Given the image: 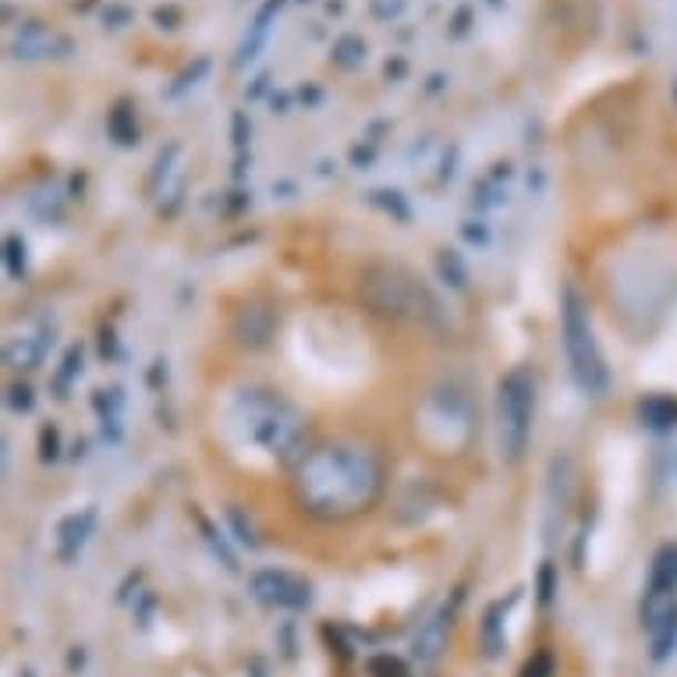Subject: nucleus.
I'll list each match as a JSON object with an SVG mask.
<instances>
[{
    "label": "nucleus",
    "instance_id": "1",
    "mask_svg": "<svg viewBox=\"0 0 677 677\" xmlns=\"http://www.w3.org/2000/svg\"><path fill=\"white\" fill-rule=\"evenodd\" d=\"M295 501L316 519L341 522L362 514L383 493V469L359 443H327L295 465Z\"/></svg>",
    "mask_w": 677,
    "mask_h": 677
},
{
    "label": "nucleus",
    "instance_id": "2",
    "mask_svg": "<svg viewBox=\"0 0 677 677\" xmlns=\"http://www.w3.org/2000/svg\"><path fill=\"white\" fill-rule=\"evenodd\" d=\"M227 425L245 443H253L266 458L284 461V465H298L306 458V437L309 422L298 408L263 387L238 390L227 404Z\"/></svg>",
    "mask_w": 677,
    "mask_h": 677
},
{
    "label": "nucleus",
    "instance_id": "3",
    "mask_svg": "<svg viewBox=\"0 0 677 677\" xmlns=\"http://www.w3.org/2000/svg\"><path fill=\"white\" fill-rule=\"evenodd\" d=\"M359 295L362 301L387 319H401V324L419 327H440L443 306L416 270L401 263H369L359 274Z\"/></svg>",
    "mask_w": 677,
    "mask_h": 677
},
{
    "label": "nucleus",
    "instance_id": "4",
    "mask_svg": "<svg viewBox=\"0 0 677 677\" xmlns=\"http://www.w3.org/2000/svg\"><path fill=\"white\" fill-rule=\"evenodd\" d=\"M561 341H564V355L567 366H572V380L578 383V390L585 398H603L611 390V369L607 359H603L596 330L589 324V309H585L582 295L564 284L561 291Z\"/></svg>",
    "mask_w": 677,
    "mask_h": 677
},
{
    "label": "nucleus",
    "instance_id": "5",
    "mask_svg": "<svg viewBox=\"0 0 677 677\" xmlns=\"http://www.w3.org/2000/svg\"><path fill=\"white\" fill-rule=\"evenodd\" d=\"M532 412H536V383L529 369H511L496 387V443L507 465L522 461L532 437Z\"/></svg>",
    "mask_w": 677,
    "mask_h": 677
},
{
    "label": "nucleus",
    "instance_id": "6",
    "mask_svg": "<svg viewBox=\"0 0 677 677\" xmlns=\"http://www.w3.org/2000/svg\"><path fill=\"white\" fill-rule=\"evenodd\" d=\"M248 589L259 603L277 611H306L312 603V585L291 572H277V567H263L248 578Z\"/></svg>",
    "mask_w": 677,
    "mask_h": 677
},
{
    "label": "nucleus",
    "instance_id": "7",
    "mask_svg": "<svg viewBox=\"0 0 677 677\" xmlns=\"http://www.w3.org/2000/svg\"><path fill=\"white\" fill-rule=\"evenodd\" d=\"M50 348H53V327L50 324H32L22 334L8 337L4 362L11 369H35V366H43Z\"/></svg>",
    "mask_w": 677,
    "mask_h": 677
},
{
    "label": "nucleus",
    "instance_id": "8",
    "mask_svg": "<svg viewBox=\"0 0 677 677\" xmlns=\"http://www.w3.org/2000/svg\"><path fill=\"white\" fill-rule=\"evenodd\" d=\"M96 529V507H82V511H71L68 519L58 525V554L61 561H75L82 554V546L89 543Z\"/></svg>",
    "mask_w": 677,
    "mask_h": 677
},
{
    "label": "nucleus",
    "instance_id": "9",
    "mask_svg": "<svg viewBox=\"0 0 677 677\" xmlns=\"http://www.w3.org/2000/svg\"><path fill=\"white\" fill-rule=\"evenodd\" d=\"M448 611L433 614L430 620H422L416 638H412V653L419 656V664H433L437 656L443 653V646H448Z\"/></svg>",
    "mask_w": 677,
    "mask_h": 677
},
{
    "label": "nucleus",
    "instance_id": "10",
    "mask_svg": "<svg viewBox=\"0 0 677 677\" xmlns=\"http://www.w3.org/2000/svg\"><path fill=\"white\" fill-rule=\"evenodd\" d=\"M270 330H274V312L266 306H245L235 319V337L238 345L245 348H259L270 341Z\"/></svg>",
    "mask_w": 677,
    "mask_h": 677
},
{
    "label": "nucleus",
    "instance_id": "11",
    "mask_svg": "<svg viewBox=\"0 0 677 677\" xmlns=\"http://www.w3.org/2000/svg\"><path fill=\"white\" fill-rule=\"evenodd\" d=\"M646 593L649 596H677V546L674 543L656 550V557L649 564Z\"/></svg>",
    "mask_w": 677,
    "mask_h": 677
},
{
    "label": "nucleus",
    "instance_id": "12",
    "mask_svg": "<svg viewBox=\"0 0 677 677\" xmlns=\"http://www.w3.org/2000/svg\"><path fill=\"white\" fill-rule=\"evenodd\" d=\"M514 599H519V593H514L507 603H504V599L490 603L486 614H483V625H479V638H483V653H486V656H501V649H504V617H507V607H511Z\"/></svg>",
    "mask_w": 677,
    "mask_h": 677
},
{
    "label": "nucleus",
    "instance_id": "13",
    "mask_svg": "<svg viewBox=\"0 0 677 677\" xmlns=\"http://www.w3.org/2000/svg\"><path fill=\"white\" fill-rule=\"evenodd\" d=\"M638 419H643L646 430L653 433H667L677 425V401L667 398V394H653L638 404Z\"/></svg>",
    "mask_w": 677,
    "mask_h": 677
},
{
    "label": "nucleus",
    "instance_id": "14",
    "mask_svg": "<svg viewBox=\"0 0 677 677\" xmlns=\"http://www.w3.org/2000/svg\"><path fill=\"white\" fill-rule=\"evenodd\" d=\"M121 408H124V390L121 387H106L96 390V412H100V425H103V437L117 443L121 440Z\"/></svg>",
    "mask_w": 677,
    "mask_h": 677
},
{
    "label": "nucleus",
    "instance_id": "15",
    "mask_svg": "<svg viewBox=\"0 0 677 677\" xmlns=\"http://www.w3.org/2000/svg\"><path fill=\"white\" fill-rule=\"evenodd\" d=\"M674 653H677V607L664 620H656V625L649 628V656H653V664H667Z\"/></svg>",
    "mask_w": 677,
    "mask_h": 677
},
{
    "label": "nucleus",
    "instance_id": "16",
    "mask_svg": "<svg viewBox=\"0 0 677 677\" xmlns=\"http://www.w3.org/2000/svg\"><path fill=\"white\" fill-rule=\"evenodd\" d=\"M11 50H14V58H47V53H53V35L40 25H25L14 35Z\"/></svg>",
    "mask_w": 677,
    "mask_h": 677
},
{
    "label": "nucleus",
    "instance_id": "17",
    "mask_svg": "<svg viewBox=\"0 0 677 677\" xmlns=\"http://www.w3.org/2000/svg\"><path fill=\"white\" fill-rule=\"evenodd\" d=\"M437 274L451 291H465L469 288V266H465V259H461V253H454V248H440V253H437Z\"/></svg>",
    "mask_w": 677,
    "mask_h": 677
},
{
    "label": "nucleus",
    "instance_id": "18",
    "mask_svg": "<svg viewBox=\"0 0 677 677\" xmlns=\"http://www.w3.org/2000/svg\"><path fill=\"white\" fill-rule=\"evenodd\" d=\"M277 8H280V0H270V4H266V8L256 14L253 32L245 35V43H242V50H238V68H242L245 61H253L256 53H259V47H263V40H266V32H270V18H274Z\"/></svg>",
    "mask_w": 677,
    "mask_h": 677
},
{
    "label": "nucleus",
    "instance_id": "19",
    "mask_svg": "<svg viewBox=\"0 0 677 677\" xmlns=\"http://www.w3.org/2000/svg\"><path fill=\"white\" fill-rule=\"evenodd\" d=\"M106 132L117 142V146H135L139 142V124H135V114L129 103H117L111 117H106Z\"/></svg>",
    "mask_w": 677,
    "mask_h": 677
},
{
    "label": "nucleus",
    "instance_id": "20",
    "mask_svg": "<svg viewBox=\"0 0 677 677\" xmlns=\"http://www.w3.org/2000/svg\"><path fill=\"white\" fill-rule=\"evenodd\" d=\"M366 674L369 677H412V670H408V664L401 660V656H390V653H377L366 660Z\"/></svg>",
    "mask_w": 677,
    "mask_h": 677
},
{
    "label": "nucleus",
    "instance_id": "21",
    "mask_svg": "<svg viewBox=\"0 0 677 677\" xmlns=\"http://www.w3.org/2000/svg\"><path fill=\"white\" fill-rule=\"evenodd\" d=\"M25 266H29L25 242L18 238V235H8V238H4V270H8V277L22 280V277H25Z\"/></svg>",
    "mask_w": 677,
    "mask_h": 677
},
{
    "label": "nucleus",
    "instance_id": "22",
    "mask_svg": "<svg viewBox=\"0 0 677 677\" xmlns=\"http://www.w3.org/2000/svg\"><path fill=\"white\" fill-rule=\"evenodd\" d=\"M369 203H377V206H383L387 213H394L401 224L412 220V209H408L404 195H401L398 188H377V192H369Z\"/></svg>",
    "mask_w": 677,
    "mask_h": 677
},
{
    "label": "nucleus",
    "instance_id": "23",
    "mask_svg": "<svg viewBox=\"0 0 677 677\" xmlns=\"http://www.w3.org/2000/svg\"><path fill=\"white\" fill-rule=\"evenodd\" d=\"M199 529H203V540H206V543H209V550H213V557H217V561L227 567V572H238V561H235V554H230L227 543H224V536H220L217 529L209 525V519H203V514H199Z\"/></svg>",
    "mask_w": 677,
    "mask_h": 677
},
{
    "label": "nucleus",
    "instance_id": "24",
    "mask_svg": "<svg viewBox=\"0 0 677 677\" xmlns=\"http://www.w3.org/2000/svg\"><path fill=\"white\" fill-rule=\"evenodd\" d=\"M79 372H82V348L75 345V348H68L64 362H61V369H58V377H53V387H58V398H64V390L71 387V380H75Z\"/></svg>",
    "mask_w": 677,
    "mask_h": 677
},
{
    "label": "nucleus",
    "instance_id": "25",
    "mask_svg": "<svg viewBox=\"0 0 677 677\" xmlns=\"http://www.w3.org/2000/svg\"><path fill=\"white\" fill-rule=\"evenodd\" d=\"M362 58H366V43L355 40V35H345V40L337 43V50H334V61L341 68H355Z\"/></svg>",
    "mask_w": 677,
    "mask_h": 677
},
{
    "label": "nucleus",
    "instance_id": "26",
    "mask_svg": "<svg viewBox=\"0 0 677 677\" xmlns=\"http://www.w3.org/2000/svg\"><path fill=\"white\" fill-rule=\"evenodd\" d=\"M557 596V567L554 564H543L540 567V578H536V599H540V607H550Z\"/></svg>",
    "mask_w": 677,
    "mask_h": 677
},
{
    "label": "nucleus",
    "instance_id": "27",
    "mask_svg": "<svg viewBox=\"0 0 677 677\" xmlns=\"http://www.w3.org/2000/svg\"><path fill=\"white\" fill-rule=\"evenodd\" d=\"M40 458L43 461H58L61 458V430H58V425H43V430H40Z\"/></svg>",
    "mask_w": 677,
    "mask_h": 677
},
{
    "label": "nucleus",
    "instance_id": "28",
    "mask_svg": "<svg viewBox=\"0 0 677 677\" xmlns=\"http://www.w3.org/2000/svg\"><path fill=\"white\" fill-rule=\"evenodd\" d=\"M8 404H11V412H32V404H35L32 387H25V383H11V387H8Z\"/></svg>",
    "mask_w": 677,
    "mask_h": 677
},
{
    "label": "nucleus",
    "instance_id": "29",
    "mask_svg": "<svg viewBox=\"0 0 677 677\" xmlns=\"http://www.w3.org/2000/svg\"><path fill=\"white\" fill-rule=\"evenodd\" d=\"M227 522H230V529L238 532V543H242V546H253V550L259 546V540H256L253 525H248V522L242 519V511H238V507H230V511H227Z\"/></svg>",
    "mask_w": 677,
    "mask_h": 677
},
{
    "label": "nucleus",
    "instance_id": "30",
    "mask_svg": "<svg viewBox=\"0 0 677 677\" xmlns=\"http://www.w3.org/2000/svg\"><path fill=\"white\" fill-rule=\"evenodd\" d=\"M554 670H557L554 656H550V653H536V656H532V660L522 667V677H554Z\"/></svg>",
    "mask_w": 677,
    "mask_h": 677
},
{
    "label": "nucleus",
    "instance_id": "31",
    "mask_svg": "<svg viewBox=\"0 0 677 677\" xmlns=\"http://www.w3.org/2000/svg\"><path fill=\"white\" fill-rule=\"evenodd\" d=\"M461 235H465L469 242H475V245H486V242H490V230L479 224V220H465V224H461Z\"/></svg>",
    "mask_w": 677,
    "mask_h": 677
},
{
    "label": "nucleus",
    "instance_id": "32",
    "mask_svg": "<svg viewBox=\"0 0 677 677\" xmlns=\"http://www.w3.org/2000/svg\"><path fill=\"white\" fill-rule=\"evenodd\" d=\"M209 64L206 61H199V64H195L192 71H185V75H182V82H177L174 89H171V93H182V89H188V85H195V79H199L203 75V71H206Z\"/></svg>",
    "mask_w": 677,
    "mask_h": 677
},
{
    "label": "nucleus",
    "instance_id": "33",
    "mask_svg": "<svg viewBox=\"0 0 677 677\" xmlns=\"http://www.w3.org/2000/svg\"><path fill=\"white\" fill-rule=\"evenodd\" d=\"M245 139H248V135H245V114H235V146H238V150L245 146Z\"/></svg>",
    "mask_w": 677,
    "mask_h": 677
},
{
    "label": "nucleus",
    "instance_id": "34",
    "mask_svg": "<svg viewBox=\"0 0 677 677\" xmlns=\"http://www.w3.org/2000/svg\"><path fill=\"white\" fill-rule=\"evenodd\" d=\"M490 4H501V0H490Z\"/></svg>",
    "mask_w": 677,
    "mask_h": 677
}]
</instances>
